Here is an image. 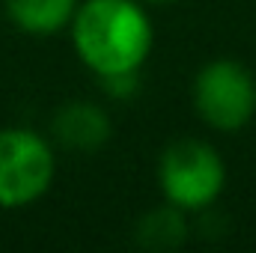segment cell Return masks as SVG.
I'll return each instance as SVG.
<instances>
[{
	"instance_id": "6da1fadb",
	"label": "cell",
	"mask_w": 256,
	"mask_h": 253,
	"mask_svg": "<svg viewBox=\"0 0 256 253\" xmlns=\"http://www.w3.org/2000/svg\"><path fill=\"white\" fill-rule=\"evenodd\" d=\"M68 33L78 60L96 78L140 72L155 45V27L140 0H80Z\"/></svg>"
},
{
	"instance_id": "7a4b0ae2",
	"label": "cell",
	"mask_w": 256,
	"mask_h": 253,
	"mask_svg": "<svg viewBox=\"0 0 256 253\" xmlns=\"http://www.w3.org/2000/svg\"><path fill=\"white\" fill-rule=\"evenodd\" d=\"M155 179L167 202L188 214H202L226 188V164L212 143L179 137L161 152Z\"/></svg>"
},
{
	"instance_id": "3957f363",
	"label": "cell",
	"mask_w": 256,
	"mask_h": 253,
	"mask_svg": "<svg viewBox=\"0 0 256 253\" xmlns=\"http://www.w3.org/2000/svg\"><path fill=\"white\" fill-rule=\"evenodd\" d=\"M191 102L206 128L236 134L256 116V78L236 60H208L194 78Z\"/></svg>"
},
{
	"instance_id": "277c9868",
	"label": "cell",
	"mask_w": 256,
	"mask_h": 253,
	"mask_svg": "<svg viewBox=\"0 0 256 253\" xmlns=\"http://www.w3.org/2000/svg\"><path fill=\"white\" fill-rule=\"evenodd\" d=\"M57 176L51 143L33 128H0V208H27Z\"/></svg>"
},
{
	"instance_id": "5b68a950",
	"label": "cell",
	"mask_w": 256,
	"mask_h": 253,
	"mask_svg": "<svg viewBox=\"0 0 256 253\" xmlns=\"http://www.w3.org/2000/svg\"><path fill=\"white\" fill-rule=\"evenodd\" d=\"M51 134L66 149L96 152L114 137V120L96 102H68L54 114Z\"/></svg>"
},
{
	"instance_id": "8992f818",
	"label": "cell",
	"mask_w": 256,
	"mask_h": 253,
	"mask_svg": "<svg viewBox=\"0 0 256 253\" xmlns=\"http://www.w3.org/2000/svg\"><path fill=\"white\" fill-rule=\"evenodd\" d=\"M134 238H137V244H140L143 250H149V253L179 250V248L191 238V214L164 200V206L146 212V214L137 220Z\"/></svg>"
},
{
	"instance_id": "52a82bcc",
	"label": "cell",
	"mask_w": 256,
	"mask_h": 253,
	"mask_svg": "<svg viewBox=\"0 0 256 253\" xmlns=\"http://www.w3.org/2000/svg\"><path fill=\"white\" fill-rule=\"evenodd\" d=\"M80 0H6L9 21L30 36H54L74 18Z\"/></svg>"
},
{
	"instance_id": "ba28073f",
	"label": "cell",
	"mask_w": 256,
	"mask_h": 253,
	"mask_svg": "<svg viewBox=\"0 0 256 253\" xmlns=\"http://www.w3.org/2000/svg\"><path fill=\"white\" fill-rule=\"evenodd\" d=\"M102 80V90L108 98H116V102H128L140 92V72H116V74H104L98 78Z\"/></svg>"
},
{
	"instance_id": "9c48e42d",
	"label": "cell",
	"mask_w": 256,
	"mask_h": 253,
	"mask_svg": "<svg viewBox=\"0 0 256 253\" xmlns=\"http://www.w3.org/2000/svg\"><path fill=\"white\" fill-rule=\"evenodd\" d=\"M143 6H170V3H176V0H140Z\"/></svg>"
}]
</instances>
